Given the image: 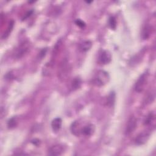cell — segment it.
<instances>
[{
	"label": "cell",
	"mask_w": 156,
	"mask_h": 156,
	"mask_svg": "<svg viewBox=\"0 0 156 156\" xmlns=\"http://www.w3.org/2000/svg\"><path fill=\"white\" fill-rule=\"evenodd\" d=\"M47 48H44L39 53V56L40 58H43L46 55V53H47Z\"/></svg>",
	"instance_id": "obj_23"
},
{
	"label": "cell",
	"mask_w": 156,
	"mask_h": 156,
	"mask_svg": "<svg viewBox=\"0 0 156 156\" xmlns=\"http://www.w3.org/2000/svg\"><path fill=\"white\" fill-rule=\"evenodd\" d=\"M31 48V44L29 41H24L21 43L18 47L16 48L15 52H14V55L15 58L17 59L22 58L23 57L29 52Z\"/></svg>",
	"instance_id": "obj_3"
},
{
	"label": "cell",
	"mask_w": 156,
	"mask_h": 156,
	"mask_svg": "<svg viewBox=\"0 0 156 156\" xmlns=\"http://www.w3.org/2000/svg\"><path fill=\"white\" fill-rule=\"evenodd\" d=\"M82 81L79 78H75L72 82V88L73 90H78L81 86Z\"/></svg>",
	"instance_id": "obj_15"
},
{
	"label": "cell",
	"mask_w": 156,
	"mask_h": 156,
	"mask_svg": "<svg viewBox=\"0 0 156 156\" xmlns=\"http://www.w3.org/2000/svg\"><path fill=\"white\" fill-rule=\"evenodd\" d=\"M155 121V115L153 113H150L148 115V117L146 118L144 124L146 126H149L151 125L154 121Z\"/></svg>",
	"instance_id": "obj_17"
},
{
	"label": "cell",
	"mask_w": 156,
	"mask_h": 156,
	"mask_svg": "<svg viewBox=\"0 0 156 156\" xmlns=\"http://www.w3.org/2000/svg\"><path fill=\"white\" fill-rule=\"evenodd\" d=\"M53 62L51 63H48L45 65V67H44L43 69V74L45 76H49L50 74L51 73L52 69L53 68Z\"/></svg>",
	"instance_id": "obj_16"
},
{
	"label": "cell",
	"mask_w": 156,
	"mask_h": 156,
	"mask_svg": "<svg viewBox=\"0 0 156 156\" xmlns=\"http://www.w3.org/2000/svg\"><path fill=\"white\" fill-rule=\"evenodd\" d=\"M62 124V120L61 118H55L51 122V127L52 131L55 132H58L61 129Z\"/></svg>",
	"instance_id": "obj_10"
},
{
	"label": "cell",
	"mask_w": 156,
	"mask_h": 156,
	"mask_svg": "<svg viewBox=\"0 0 156 156\" xmlns=\"http://www.w3.org/2000/svg\"><path fill=\"white\" fill-rule=\"evenodd\" d=\"M95 131V126L93 124H88L82 129V134L86 136L92 135Z\"/></svg>",
	"instance_id": "obj_11"
},
{
	"label": "cell",
	"mask_w": 156,
	"mask_h": 156,
	"mask_svg": "<svg viewBox=\"0 0 156 156\" xmlns=\"http://www.w3.org/2000/svg\"><path fill=\"white\" fill-rule=\"evenodd\" d=\"M154 98H155V93H154V92L153 93H151L150 95L148 96L147 100L149 103H151L154 101Z\"/></svg>",
	"instance_id": "obj_22"
},
{
	"label": "cell",
	"mask_w": 156,
	"mask_h": 156,
	"mask_svg": "<svg viewBox=\"0 0 156 156\" xmlns=\"http://www.w3.org/2000/svg\"><path fill=\"white\" fill-rule=\"evenodd\" d=\"M75 23L77 26H78L79 27L82 28V27H84L85 26H86V23H85L83 21H82L80 19H77L76 21H75Z\"/></svg>",
	"instance_id": "obj_21"
},
{
	"label": "cell",
	"mask_w": 156,
	"mask_h": 156,
	"mask_svg": "<svg viewBox=\"0 0 156 156\" xmlns=\"http://www.w3.org/2000/svg\"><path fill=\"white\" fill-rule=\"evenodd\" d=\"M112 61V55L107 50H102L99 54V62L101 64L106 65L109 64Z\"/></svg>",
	"instance_id": "obj_6"
},
{
	"label": "cell",
	"mask_w": 156,
	"mask_h": 156,
	"mask_svg": "<svg viewBox=\"0 0 156 156\" xmlns=\"http://www.w3.org/2000/svg\"><path fill=\"white\" fill-rule=\"evenodd\" d=\"M13 24H14V22L13 20H12L9 24V26L7 28V30L6 31V32L4 33V34L3 35V37H2L3 38H5L9 36V35L10 34L11 31H12V29L13 27Z\"/></svg>",
	"instance_id": "obj_18"
},
{
	"label": "cell",
	"mask_w": 156,
	"mask_h": 156,
	"mask_svg": "<svg viewBox=\"0 0 156 156\" xmlns=\"http://www.w3.org/2000/svg\"><path fill=\"white\" fill-rule=\"evenodd\" d=\"M110 76L104 70H100L97 72L93 79V84L96 86H103L109 81Z\"/></svg>",
	"instance_id": "obj_2"
},
{
	"label": "cell",
	"mask_w": 156,
	"mask_h": 156,
	"mask_svg": "<svg viewBox=\"0 0 156 156\" xmlns=\"http://www.w3.org/2000/svg\"><path fill=\"white\" fill-rule=\"evenodd\" d=\"M109 24L112 30H115L117 27V20L114 17H110L109 19Z\"/></svg>",
	"instance_id": "obj_19"
},
{
	"label": "cell",
	"mask_w": 156,
	"mask_h": 156,
	"mask_svg": "<svg viewBox=\"0 0 156 156\" xmlns=\"http://www.w3.org/2000/svg\"><path fill=\"white\" fill-rule=\"evenodd\" d=\"M148 76L149 75L148 73H145L140 76L135 84L134 88L136 92L138 93H141L145 90L148 80Z\"/></svg>",
	"instance_id": "obj_4"
},
{
	"label": "cell",
	"mask_w": 156,
	"mask_h": 156,
	"mask_svg": "<svg viewBox=\"0 0 156 156\" xmlns=\"http://www.w3.org/2000/svg\"><path fill=\"white\" fill-rule=\"evenodd\" d=\"M71 65L67 58L63 59L60 62L58 69V76L59 79L65 81L67 79L71 74Z\"/></svg>",
	"instance_id": "obj_1"
},
{
	"label": "cell",
	"mask_w": 156,
	"mask_h": 156,
	"mask_svg": "<svg viewBox=\"0 0 156 156\" xmlns=\"http://www.w3.org/2000/svg\"><path fill=\"white\" fill-rule=\"evenodd\" d=\"M64 151V148L61 145H55L51 146L48 151V155H60Z\"/></svg>",
	"instance_id": "obj_8"
},
{
	"label": "cell",
	"mask_w": 156,
	"mask_h": 156,
	"mask_svg": "<svg viewBox=\"0 0 156 156\" xmlns=\"http://www.w3.org/2000/svg\"><path fill=\"white\" fill-rule=\"evenodd\" d=\"M33 10H30V11H29V12H28L26 13V15L24 17V18H23V19L24 20V19H26V18H27V17H30V16L32 15V14H33Z\"/></svg>",
	"instance_id": "obj_24"
},
{
	"label": "cell",
	"mask_w": 156,
	"mask_h": 156,
	"mask_svg": "<svg viewBox=\"0 0 156 156\" xmlns=\"http://www.w3.org/2000/svg\"><path fill=\"white\" fill-rule=\"evenodd\" d=\"M115 92H112L109 95L107 98V101H106L107 106L110 107H113L115 104Z\"/></svg>",
	"instance_id": "obj_14"
},
{
	"label": "cell",
	"mask_w": 156,
	"mask_h": 156,
	"mask_svg": "<svg viewBox=\"0 0 156 156\" xmlns=\"http://www.w3.org/2000/svg\"><path fill=\"white\" fill-rule=\"evenodd\" d=\"M92 47V43L89 40H86L82 41L79 45V49L82 52H87Z\"/></svg>",
	"instance_id": "obj_12"
},
{
	"label": "cell",
	"mask_w": 156,
	"mask_h": 156,
	"mask_svg": "<svg viewBox=\"0 0 156 156\" xmlns=\"http://www.w3.org/2000/svg\"><path fill=\"white\" fill-rule=\"evenodd\" d=\"M71 131H72V133L74 135L76 136L79 135L80 133H82V129H80L79 124L77 121H75L72 124V126H71Z\"/></svg>",
	"instance_id": "obj_13"
},
{
	"label": "cell",
	"mask_w": 156,
	"mask_h": 156,
	"mask_svg": "<svg viewBox=\"0 0 156 156\" xmlns=\"http://www.w3.org/2000/svg\"><path fill=\"white\" fill-rule=\"evenodd\" d=\"M137 126V120L134 116L130 117L127 124L126 125V130H125V134L126 135H129L134 132Z\"/></svg>",
	"instance_id": "obj_5"
},
{
	"label": "cell",
	"mask_w": 156,
	"mask_h": 156,
	"mask_svg": "<svg viewBox=\"0 0 156 156\" xmlns=\"http://www.w3.org/2000/svg\"><path fill=\"white\" fill-rule=\"evenodd\" d=\"M150 134L148 131H143L140 133L135 140V143L137 145H141L146 143L149 138Z\"/></svg>",
	"instance_id": "obj_7"
},
{
	"label": "cell",
	"mask_w": 156,
	"mask_h": 156,
	"mask_svg": "<svg viewBox=\"0 0 156 156\" xmlns=\"http://www.w3.org/2000/svg\"><path fill=\"white\" fill-rule=\"evenodd\" d=\"M152 31V27L149 23H146L143 27L142 33H141V37L143 40L148 39Z\"/></svg>",
	"instance_id": "obj_9"
},
{
	"label": "cell",
	"mask_w": 156,
	"mask_h": 156,
	"mask_svg": "<svg viewBox=\"0 0 156 156\" xmlns=\"http://www.w3.org/2000/svg\"><path fill=\"white\" fill-rule=\"evenodd\" d=\"M17 124V121L16 118L15 117H13L8 121L7 126L9 128L12 129V128H14L15 127H16Z\"/></svg>",
	"instance_id": "obj_20"
}]
</instances>
